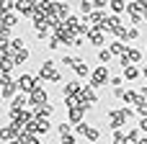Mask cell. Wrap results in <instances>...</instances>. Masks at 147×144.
<instances>
[{
    "label": "cell",
    "mask_w": 147,
    "mask_h": 144,
    "mask_svg": "<svg viewBox=\"0 0 147 144\" xmlns=\"http://www.w3.org/2000/svg\"><path fill=\"white\" fill-rule=\"evenodd\" d=\"M59 144H75V137L67 134V137H59Z\"/></svg>",
    "instance_id": "obj_26"
},
{
    "label": "cell",
    "mask_w": 147,
    "mask_h": 144,
    "mask_svg": "<svg viewBox=\"0 0 147 144\" xmlns=\"http://www.w3.org/2000/svg\"><path fill=\"white\" fill-rule=\"evenodd\" d=\"M80 90H83V88H80V82H78V80H72V82L62 85V93H65V95H78Z\"/></svg>",
    "instance_id": "obj_10"
},
{
    "label": "cell",
    "mask_w": 147,
    "mask_h": 144,
    "mask_svg": "<svg viewBox=\"0 0 147 144\" xmlns=\"http://www.w3.org/2000/svg\"><path fill=\"white\" fill-rule=\"evenodd\" d=\"M88 72H90V70H88V64L78 59V62H75V75H78V77H85Z\"/></svg>",
    "instance_id": "obj_17"
},
{
    "label": "cell",
    "mask_w": 147,
    "mask_h": 144,
    "mask_svg": "<svg viewBox=\"0 0 147 144\" xmlns=\"http://www.w3.org/2000/svg\"><path fill=\"white\" fill-rule=\"evenodd\" d=\"M57 131H59V137H67V134H72L70 124H59V126H57Z\"/></svg>",
    "instance_id": "obj_24"
},
{
    "label": "cell",
    "mask_w": 147,
    "mask_h": 144,
    "mask_svg": "<svg viewBox=\"0 0 147 144\" xmlns=\"http://www.w3.org/2000/svg\"><path fill=\"white\" fill-rule=\"evenodd\" d=\"M26 106H28V95H16L13 100H10V111H26Z\"/></svg>",
    "instance_id": "obj_8"
},
{
    "label": "cell",
    "mask_w": 147,
    "mask_h": 144,
    "mask_svg": "<svg viewBox=\"0 0 147 144\" xmlns=\"http://www.w3.org/2000/svg\"><path fill=\"white\" fill-rule=\"evenodd\" d=\"M18 142H21V144H39V137H36V134H26V131H21V134H18Z\"/></svg>",
    "instance_id": "obj_12"
},
{
    "label": "cell",
    "mask_w": 147,
    "mask_h": 144,
    "mask_svg": "<svg viewBox=\"0 0 147 144\" xmlns=\"http://www.w3.org/2000/svg\"><path fill=\"white\" fill-rule=\"evenodd\" d=\"M134 106H137V113H140L142 119H147V98H145V95H140Z\"/></svg>",
    "instance_id": "obj_13"
},
{
    "label": "cell",
    "mask_w": 147,
    "mask_h": 144,
    "mask_svg": "<svg viewBox=\"0 0 147 144\" xmlns=\"http://www.w3.org/2000/svg\"><path fill=\"white\" fill-rule=\"evenodd\" d=\"M137 36H140V31H137V28H127V33H124V39H127V41H134Z\"/></svg>",
    "instance_id": "obj_23"
},
{
    "label": "cell",
    "mask_w": 147,
    "mask_h": 144,
    "mask_svg": "<svg viewBox=\"0 0 147 144\" xmlns=\"http://www.w3.org/2000/svg\"><path fill=\"white\" fill-rule=\"evenodd\" d=\"M28 103H31V106H44V103H47V90H44L41 85H36V88L28 93Z\"/></svg>",
    "instance_id": "obj_5"
},
{
    "label": "cell",
    "mask_w": 147,
    "mask_h": 144,
    "mask_svg": "<svg viewBox=\"0 0 147 144\" xmlns=\"http://www.w3.org/2000/svg\"><path fill=\"white\" fill-rule=\"evenodd\" d=\"M13 139H18V131H16V126L10 124V126H3L0 129V142H13Z\"/></svg>",
    "instance_id": "obj_6"
},
{
    "label": "cell",
    "mask_w": 147,
    "mask_h": 144,
    "mask_svg": "<svg viewBox=\"0 0 147 144\" xmlns=\"http://www.w3.org/2000/svg\"><path fill=\"white\" fill-rule=\"evenodd\" d=\"M124 77H127V80H137V77H140V70H137L134 64H127V67H124Z\"/></svg>",
    "instance_id": "obj_15"
},
{
    "label": "cell",
    "mask_w": 147,
    "mask_h": 144,
    "mask_svg": "<svg viewBox=\"0 0 147 144\" xmlns=\"http://www.w3.org/2000/svg\"><path fill=\"white\" fill-rule=\"evenodd\" d=\"M16 85H18V90L26 95V93H31L39 82H36V77H34V75H21V77H16Z\"/></svg>",
    "instance_id": "obj_3"
},
{
    "label": "cell",
    "mask_w": 147,
    "mask_h": 144,
    "mask_svg": "<svg viewBox=\"0 0 147 144\" xmlns=\"http://www.w3.org/2000/svg\"><path fill=\"white\" fill-rule=\"evenodd\" d=\"M140 144H147V139H140Z\"/></svg>",
    "instance_id": "obj_31"
},
{
    "label": "cell",
    "mask_w": 147,
    "mask_h": 144,
    "mask_svg": "<svg viewBox=\"0 0 147 144\" xmlns=\"http://www.w3.org/2000/svg\"><path fill=\"white\" fill-rule=\"evenodd\" d=\"M124 93H127L124 88H114V95H116V98H124Z\"/></svg>",
    "instance_id": "obj_28"
},
{
    "label": "cell",
    "mask_w": 147,
    "mask_h": 144,
    "mask_svg": "<svg viewBox=\"0 0 147 144\" xmlns=\"http://www.w3.org/2000/svg\"><path fill=\"white\" fill-rule=\"evenodd\" d=\"M16 23H18V13H16V10H13V13H5V15H3V23H0V26H3V28H8V31H10V28H13V26H16Z\"/></svg>",
    "instance_id": "obj_9"
},
{
    "label": "cell",
    "mask_w": 147,
    "mask_h": 144,
    "mask_svg": "<svg viewBox=\"0 0 147 144\" xmlns=\"http://www.w3.org/2000/svg\"><path fill=\"white\" fill-rule=\"evenodd\" d=\"M111 144H127V134H121V131H114V139Z\"/></svg>",
    "instance_id": "obj_22"
},
{
    "label": "cell",
    "mask_w": 147,
    "mask_h": 144,
    "mask_svg": "<svg viewBox=\"0 0 147 144\" xmlns=\"http://www.w3.org/2000/svg\"><path fill=\"white\" fill-rule=\"evenodd\" d=\"M142 72H145V77H147V64H145V70H142Z\"/></svg>",
    "instance_id": "obj_32"
},
{
    "label": "cell",
    "mask_w": 147,
    "mask_h": 144,
    "mask_svg": "<svg viewBox=\"0 0 147 144\" xmlns=\"http://www.w3.org/2000/svg\"><path fill=\"white\" fill-rule=\"evenodd\" d=\"M106 80H109V70H106V64L96 67V70H93V75H90V85H93V88H98V85H103Z\"/></svg>",
    "instance_id": "obj_4"
},
{
    "label": "cell",
    "mask_w": 147,
    "mask_h": 144,
    "mask_svg": "<svg viewBox=\"0 0 147 144\" xmlns=\"http://www.w3.org/2000/svg\"><path fill=\"white\" fill-rule=\"evenodd\" d=\"M39 77H41V80H54V82H59V72H54V62H52V59H47V62L39 67Z\"/></svg>",
    "instance_id": "obj_2"
},
{
    "label": "cell",
    "mask_w": 147,
    "mask_h": 144,
    "mask_svg": "<svg viewBox=\"0 0 147 144\" xmlns=\"http://www.w3.org/2000/svg\"><path fill=\"white\" fill-rule=\"evenodd\" d=\"M111 57H114V54H111V49H101V52H98V59H101L103 64H106V62H111Z\"/></svg>",
    "instance_id": "obj_21"
},
{
    "label": "cell",
    "mask_w": 147,
    "mask_h": 144,
    "mask_svg": "<svg viewBox=\"0 0 147 144\" xmlns=\"http://www.w3.org/2000/svg\"><path fill=\"white\" fill-rule=\"evenodd\" d=\"M83 111H85V108H70V121H72L75 126L83 124V121H80V119H83Z\"/></svg>",
    "instance_id": "obj_16"
},
{
    "label": "cell",
    "mask_w": 147,
    "mask_h": 144,
    "mask_svg": "<svg viewBox=\"0 0 147 144\" xmlns=\"http://www.w3.org/2000/svg\"><path fill=\"white\" fill-rule=\"evenodd\" d=\"M109 5H111V10H114V13H121V10H127V0H111Z\"/></svg>",
    "instance_id": "obj_18"
},
{
    "label": "cell",
    "mask_w": 147,
    "mask_h": 144,
    "mask_svg": "<svg viewBox=\"0 0 147 144\" xmlns=\"http://www.w3.org/2000/svg\"><path fill=\"white\" fill-rule=\"evenodd\" d=\"M39 3H44V5H49V3H54V0H39Z\"/></svg>",
    "instance_id": "obj_30"
},
{
    "label": "cell",
    "mask_w": 147,
    "mask_h": 144,
    "mask_svg": "<svg viewBox=\"0 0 147 144\" xmlns=\"http://www.w3.org/2000/svg\"><path fill=\"white\" fill-rule=\"evenodd\" d=\"M109 49H111V54H121V57L127 54V44H124V41H114Z\"/></svg>",
    "instance_id": "obj_14"
},
{
    "label": "cell",
    "mask_w": 147,
    "mask_h": 144,
    "mask_svg": "<svg viewBox=\"0 0 147 144\" xmlns=\"http://www.w3.org/2000/svg\"><path fill=\"white\" fill-rule=\"evenodd\" d=\"M16 93H18L16 80H13L10 75H3V80H0V95H3L5 100H13V98H16Z\"/></svg>",
    "instance_id": "obj_1"
},
{
    "label": "cell",
    "mask_w": 147,
    "mask_h": 144,
    "mask_svg": "<svg viewBox=\"0 0 147 144\" xmlns=\"http://www.w3.org/2000/svg\"><path fill=\"white\" fill-rule=\"evenodd\" d=\"M80 10H83V13H90V10H93V0H83V3H80Z\"/></svg>",
    "instance_id": "obj_25"
},
{
    "label": "cell",
    "mask_w": 147,
    "mask_h": 144,
    "mask_svg": "<svg viewBox=\"0 0 147 144\" xmlns=\"http://www.w3.org/2000/svg\"><path fill=\"white\" fill-rule=\"evenodd\" d=\"M85 137H88V139H90V142H96V139H98V137H101V131H98V129H96V126H90V124H88V129H85Z\"/></svg>",
    "instance_id": "obj_19"
},
{
    "label": "cell",
    "mask_w": 147,
    "mask_h": 144,
    "mask_svg": "<svg viewBox=\"0 0 147 144\" xmlns=\"http://www.w3.org/2000/svg\"><path fill=\"white\" fill-rule=\"evenodd\" d=\"M140 129H142V131H147V119H142V121H140Z\"/></svg>",
    "instance_id": "obj_29"
},
{
    "label": "cell",
    "mask_w": 147,
    "mask_h": 144,
    "mask_svg": "<svg viewBox=\"0 0 147 144\" xmlns=\"http://www.w3.org/2000/svg\"><path fill=\"white\" fill-rule=\"evenodd\" d=\"M13 67H16V62H13V59H8V57H5V59H0V75H10V72H13Z\"/></svg>",
    "instance_id": "obj_11"
},
{
    "label": "cell",
    "mask_w": 147,
    "mask_h": 144,
    "mask_svg": "<svg viewBox=\"0 0 147 144\" xmlns=\"http://www.w3.org/2000/svg\"><path fill=\"white\" fill-rule=\"evenodd\" d=\"M88 41H90L93 46H101V44L106 41V36H103L101 28H90V31H88Z\"/></svg>",
    "instance_id": "obj_7"
},
{
    "label": "cell",
    "mask_w": 147,
    "mask_h": 144,
    "mask_svg": "<svg viewBox=\"0 0 147 144\" xmlns=\"http://www.w3.org/2000/svg\"><path fill=\"white\" fill-rule=\"evenodd\" d=\"M75 62H78L75 57H65V59H62V64H65V67H75Z\"/></svg>",
    "instance_id": "obj_27"
},
{
    "label": "cell",
    "mask_w": 147,
    "mask_h": 144,
    "mask_svg": "<svg viewBox=\"0 0 147 144\" xmlns=\"http://www.w3.org/2000/svg\"><path fill=\"white\" fill-rule=\"evenodd\" d=\"M0 80H3V75H0Z\"/></svg>",
    "instance_id": "obj_33"
},
{
    "label": "cell",
    "mask_w": 147,
    "mask_h": 144,
    "mask_svg": "<svg viewBox=\"0 0 147 144\" xmlns=\"http://www.w3.org/2000/svg\"><path fill=\"white\" fill-rule=\"evenodd\" d=\"M0 10H3V13H13V10H16V3H13V0H0Z\"/></svg>",
    "instance_id": "obj_20"
}]
</instances>
